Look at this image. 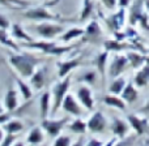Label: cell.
I'll use <instances>...</instances> for the list:
<instances>
[{
	"label": "cell",
	"instance_id": "obj_10",
	"mask_svg": "<svg viewBox=\"0 0 149 146\" xmlns=\"http://www.w3.org/2000/svg\"><path fill=\"white\" fill-rule=\"evenodd\" d=\"M127 120H128L130 125L135 129V132H136L139 136H141V134L148 132V129H149L148 116H145V118H139V116H136V115H128L127 116Z\"/></svg>",
	"mask_w": 149,
	"mask_h": 146
},
{
	"label": "cell",
	"instance_id": "obj_21",
	"mask_svg": "<svg viewBox=\"0 0 149 146\" xmlns=\"http://www.w3.org/2000/svg\"><path fill=\"white\" fill-rule=\"evenodd\" d=\"M103 46H105L106 51H115V52L132 47L131 44L124 43L123 41H119V39H110V41H105Z\"/></svg>",
	"mask_w": 149,
	"mask_h": 146
},
{
	"label": "cell",
	"instance_id": "obj_37",
	"mask_svg": "<svg viewBox=\"0 0 149 146\" xmlns=\"http://www.w3.org/2000/svg\"><path fill=\"white\" fill-rule=\"evenodd\" d=\"M71 144L72 142H71V138L68 136H58L56 140L54 141V145L56 146H68Z\"/></svg>",
	"mask_w": 149,
	"mask_h": 146
},
{
	"label": "cell",
	"instance_id": "obj_39",
	"mask_svg": "<svg viewBox=\"0 0 149 146\" xmlns=\"http://www.w3.org/2000/svg\"><path fill=\"white\" fill-rule=\"evenodd\" d=\"M9 26H10L9 20H8L5 16L0 15V28H1V29H8Z\"/></svg>",
	"mask_w": 149,
	"mask_h": 146
},
{
	"label": "cell",
	"instance_id": "obj_18",
	"mask_svg": "<svg viewBox=\"0 0 149 146\" xmlns=\"http://www.w3.org/2000/svg\"><path fill=\"white\" fill-rule=\"evenodd\" d=\"M122 98L128 104H132L134 102H136L137 98H139V91L136 89V85L132 84V82H128L126 85V87H124V90L122 91Z\"/></svg>",
	"mask_w": 149,
	"mask_h": 146
},
{
	"label": "cell",
	"instance_id": "obj_25",
	"mask_svg": "<svg viewBox=\"0 0 149 146\" xmlns=\"http://www.w3.org/2000/svg\"><path fill=\"white\" fill-rule=\"evenodd\" d=\"M126 85H127V82H126V80L123 78V77H116L115 80H114L113 82H111V85H110V87H109V91L111 93V94H115V95H118V94H122V91L124 90V87H126Z\"/></svg>",
	"mask_w": 149,
	"mask_h": 146
},
{
	"label": "cell",
	"instance_id": "obj_4",
	"mask_svg": "<svg viewBox=\"0 0 149 146\" xmlns=\"http://www.w3.org/2000/svg\"><path fill=\"white\" fill-rule=\"evenodd\" d=\"M70 84H71V74H67L63 78V81L55 84V86L52 87V94H54L55 100H54V107L51 110V116H54L56 113V111L60 108V106L63 104V100H64L68 89H70Z\"/></svg>",
	"mask_w": 149,
	"mask_h": 146
},
{
	"label": "cell",
	"instance_id": "obj_33",
	"mask_svg": "<svg viewBox=\"0 0 149 146\" xmlns=\"http://www.w3.org/2000/svg\"><path fill=\"white\" fill-rule=\"evenodd\" d=\"M12 35L15 37V38H17V39H21V41H26V42L33 41L31 37L28 35V34L22 30V28H21L20 25H17V24H15V25L12 26Z\"/></svg>",
	"mask_w": 149,
	"mask_h": 146
},
{
	"label": "cell",
	"instance_id": "obj_15",
	"mask_svg": "<svg viewBox=\"0 0 149 146\" xmlns=\"http://www.w3.org/2000/svg\"><path fill=\"white\" fill-rule=\"evenodd\" d=\"M134 84L136 85V87H145L149 84V60L141 68H139L134 77Z\"/></svg>",
	"mask_w": 149,
	"mask_h": 146
},
{
	"label": "cell",
	"instance_id": "obj_20",
	"mask_svg": "<svg viewBox=\"0 0 149 146\" xmlns=\"http://www.w3.org/2000/svg\"><path fill=\"white\" fill-rule=\"evenodd\" d=\"M4 106L7 108V111H16L18 107V102H17V91L13 89L8 90L7 94L4 98Z\"/></svg>",
	"mask_w": 149,
	"mask_h": 146
},
{
	"label": "cell",
	"instance_id": "obj_36",
	"mask_svg": "<svg viewBox=\"0 0 149 146\" xmlns=\"http://www.w3.org/2000/svg\"><path fill=\"white\" fill-rule=\"evenodd\" d=\"M0 4L5 5L8 8H13V5H18V7H28L29 3L24 1V0H0Z\"/></svg>",
	"mask_w": 149,
	"mask_h": 146
},
{
	"label": "cell",
	"instance_id": "obj_43",
	"mask_svg": "<svg viewBox=\"0 0 149 146\" xmlns=\"http://www.w3.org/2000/svg\"><path fill=\"white\" fill-rule=\"evenodd\" d=\"M88 145H102V142L95 141V140H90V141L88 142Z\"/></svg>",
	"mask_w": 149,
	"mask_h": 146
},
{
	"label": "cell",
	"instance_id": "obj_41",
	"mask_svg": "<svg viewBox=\"0 0 149 146\" xmlns=\"http://www.w3.org/2000/svg\"><path fill=\"white\" fill-rule=\"evenodd\" d=\"M139 112H140V113H143V115H145V116H148V118H149V99L147 100V103H145V104L143 106V107L139 110Z\"/></svg>",
	"mask_w": 149,
	"mask_h": 146
},
{
	"label": "cell",
	"instance_id": "obj_19",
	"mask_svg": "<svg viewBox=\"0 0 149 146\" xmlns=\"http://www.w3.org/2000/svg\"><path fill=\"white\" fill-rule=\"evenodd\" d=\"M127 57H128L130 65H131L132 68H135V69L141 68L143 65H144L145 63L149 60V56L143 55V54H139V52H135V51L128 52V54H127Z\"/></svg>",
	"mask_w": 149,
	"mask_h": 146
},
{
	"label": "cell",
	"instance_id": "obj_45",
	"mask_svg": "<svg viewBox=\"0 0 149 146\" xmlns=\"http://www.w3.org/2000/svg\"><path fill=\"white\" fill-rule=\"evenodd\" d=\"M144 4H145V9L149 13V0H144Z\"/></svg>",
	"mask_w": 149,
	"mask_h": 146
},
{
	"label": "cell",
	"instance_id": "obj_46",
	"mask_svg": "<svg viewBox=\"0 0 149 146\" xmlns=\"http://www.w3.org/2000/svg\"><path fill=\"white\" fill-rule=\"evenodd\" d=\"M5 111H7V108H4V107L1 106V103H0V115H1V113H4Z\"/></svg>",
	"mask_w": 149,
	"mask_h": 146
},
{
	"label": "cell",
	"instance_id": "obj_34",
	"mask_svg": "<svg viewBox=\"0 0 149 146\" xmlns=\"http://www.w3.org/2000/svg\"><path fill=\"white\" fill-rule=\"evenodd\" d=\"M92 9H93L92 0H84V7H82V12H81V16H80V20L81 21L86 20L90 16V13H92Z\"/></svg>",
	"mask_w": 149,
	"mask_h": 146
},
{
	"label": "cell",
	"instance_id": "obj_8",
	"mask_svg": "<svg viewBox=\"0 0 149 146\" xmlns=\"http://www.w3.org/2000/svg\"><path fill=\"white\" fill-rule=\"evenodd\" d=\"M128 64H130V62H128L127 55L126 56H124V55H115L110 64V67H109V74H110V77H113V78L119 77L126 71Z\"/></svg>",
	"mask_w": 149,
	"mask_h": 146
},
{
	"label": "cell",
	"instance_id": "obj_13",
	"mask_svg": "<svg viewBox=\"0 0 149 146\" xmlns=\"http://www.w3.org/2000/svg\"><path fill=\"white\" fill-rule=\"evenodd\" d=\"M77 98L81 102L86 110H92L94 107V98H93V91L88 86H80L77 89Z\"/></svg>",
	"mask_w": 149,
	"mask_h": 146
},
{
	"label": "cell",
	"instance_id": "obj_40",
	"mask_svg": "<svg viewBox=\"0 0 149 146\" xmlns=\"http://www.w3.org/2000/svg\"><path fill=\"white\" fill-rule=\"evenodd\" d=\"M101 1L103 3V5H105L107 9H114L116 3H118V0H101Z\"/></svg>",
	"mask_w": 149,
	"mask_h": 146
},
{
	"label": "cell",
	"instance_id": "obj_2",
	"mask_svg": "<svg viewBox=\"0 0 149 146\" xmlns=\"http://www.w3.org/2000/svg\"><path fill=\"white\" fill-rule=\"evenodd\" d=\"M79 44H71V46H58L56 42H50V41H39V42H28V43L22 44V47L25 48H36V50H41L43 54L46 55H56V56H60V55L65 54L68 51H72L73 48Z\"/></svg>",
	"mask_w": 149,
	"mask_h": 146
},
{
	"label": "cell",
	"instance_id": "obj_28",
	"mask_svg": "<svg viewBox=\"0 0 149 146\" xmlns=\"http://www.w3.org/2000/svg\"><path fill=\"white\" fill-rule=\"evenodd\" d=\"M3 129L7 133H18L24 129V124L20 120H8L7 123H4Z\"/></svg>",
	"mask_w": 149,
	"mask_h": 146
},
{
	"label": "cell",
	"instance_id": "obj_12",
	"mask_svg": "<svg viewBox=\"0 0 149 146\" xmlns=\"http://www.w3.org/2000/svg\"><path fill=\"white\" fill-rule=\"evenodd\" d=\"M84 56H77L74 59H70V60H65V62H62V63H58V76L60 78H64L67 74H70V72L72 69H74L76 67H79L80 63L82 62Z\"/></svg>",
	"mask_w": 149,
	"mask_h": 146
},
{
	"label": "cell",
	"instance_id": "obj_44",
	"mask_svg": "<svg viewBox=\"0 0 149 146\" xmlns=\"http://www.w3.org/2000/svg\"><path fill=\"white\" fill-rule=\"evenodd\" d=\"M3 140H4V129L0 128V145H1Z\"/></svg>",
	"mask_w": 149,
	"mask_h": 146
},
{
	"label": "cell",
	"instance_id": "obj_29",
	"mask_svg": "<svg viewBox=\"0 0 149 146\" xmlns=\"http://www.w3.org/2000/svg\"><path fill=\"white\" fill-rule=\"evenodd\" d=\"M107 56H109V51H105L98 55L97 59H95L97 69L101 76H102V81H105V68H106V62H107Z\"/></svg>",
	"mask_w": 149,
	"mask_h": 146
},
{
	"label": "cell",
	"instance_id": "obj_27",
	"mask_svg": "<svg viewBox=\"0 0 149 146\" xmlns=\"http://www.w3.org/2000/svg\"><path fill=\"white\" fill-rule=\"evenodd\" d=\"M85 35V30L82 29H79V28H73V29H70L67 30L65 33H63V35L60 37V41L62 42H70L74 38H79V37H82Z\"/></svg>",
	"mask_w": 149,
	"mask_h": 146
},
{
	"label": "cell",
	"instance_id": "obj_9",
	"mask_svg": "<svg viewBox=\"0 0 149 146\" xmlns=\"http://www.w3.org/2000/svg\"><path fill=\"white\" fill-rule=\"evenodd\" d=\"M106 125H107V121H106V118L103 116V113L101 111H95L92 115V118L88 120V129L93 133L105 132Z\"/></svg>",
	"mask_w": 149,
	"mask_h": 146
},
{
	"label": "cell",
	"instance_id": "obj_11",
	"mask_svg": "<svg viewBox=\"0 0 149 146\" xmlns=\"http://www.w3.org/2000/svg\"><path fill=\"white\" fill-rule=\"evenodd\" d=\"M124 20H126V8H120L115 15H111L109 18H106V24L115 33V31H119L123 28Z\"/></svg>",
	"mask_w": 149,
	"mask_h": 146
},
{
	"label": "cell",
	"instance_id": "obj_14",
	"mask_svg": "<svg viewBox=\"0 0 149 146\" xmlns=\"http://www.w3.org/2000/svg\"><path fill=\"white\" fill-rule=\"evenodd\" d=\"M130 123L128 120H122V119H118L115 118L113 120V124H111V131H113V133L115 134L118 138H124L126 137V134L128 133L130 131Z\"/></svg>",
	"mask_w": 149,
	"mask_h": 146
},
{
	"label": "cell",
	"instance_id": "obj_31",
	"mask_svg": "<svg viewBox=\"0 0 149 146\" xmlns=\"http://www.w3.org/2000/svg\"><path fill=\"white\" fill-rule=\"evenodd\" d=\"M70 129L73 132V133H77V134H84L88 129V123L82 121L81 119H76L74 121H72L70 125Z\"/></svg>",
	"mask_w": 149,
	"mask_h": 146
},
{
	"label": "cell",
	"instance_id": "obj_7",
	"mask_svg": "<svg viewBox=\"0 0 149 146\" xmlns=\"http://www.w3.org/2000/svg\"><path fill=\"white\" fill-rule=\"evenodd\" d=\"M70 121V118H63L60 120H51V119H43L42 121V128L47 132L50 137H58L63 128L67 125Z\"/></svg>",
	"mask_w": 149,
	"mask_h": 146
},
{
	"label": "cell",
	"instance_id": "obj_6",
	"mask_svg": "<svg viewBox=\"0 0 149 146\" xmlns=\"http://www.w3.org/2000/svg\"><path fill=\"white\" fill-rule=\"evenodd\" d=\"M24 16L26 18L36 20V21H54L60 18L59 16H55L52 13H50L45 7H37V8L28 9L26 12H24Z\"/></svg>",
	"mask_w": 149,
	"mask_h": 146
},
{
	"label": "cell",
	"instance_id": "obj_32",
	"mask_svg": "<svg viewBox=\"0 0 149 146\" xmlns=\"http://www.w3.org/2000/svg\"><path fill=\"white\" fill-rule=\"evenodd\" d=\"M0 43H3L4 46L10 47V48L15 50V51H18V46L9 38V37H8L7 29H1V28H0Z\"/></svg>",
	"mask_w": 149,
	"mask_h": 146
},
{
	"label": "cell",
	"instance_id": "obj_1",
	"mask_svg": "<svg viewBox=\"0 0 149 146\" xmlns=\"http://www.w3.org/2000/svg\"><path fill=\"white\" fill-rule=\"evenodd\" d=\"M9 63L22 78H30L37 71L39 63H42V59L36 57L31 54H17L10 55Z\"/></svg>",
	"mask_w": 149,
	"mask_h": 146
},
{
	"label": "cell",
	"instance_id": "obj_3",
	"mask_svg": "<svg viewBox=\"0 0 149 146\" xmlns=\"http://www.w3.org/2000/svg\"><path fill=\"white\" fill-rule=\"evenodd\" d=\"M128 21L132 26L140 22V25L145 30H149V13L145 9L144 0H135V3L131 5V9H130Z\"/></svg>",
	"mask_w": 149,
	"mask_h": 146
},
{
	"label": "cell",
	"instance_id": "obj_23",
	"mask_svg": "<svg viewBox=\"0 0 149 146\" xmlns=\"http://www.w3.org/2000/svg\"><path fill=\"white\" fill-rule=\"evenodd\" d=\"M39 111H41V118L46 119L50 111V93L45 91L39 98Z\"/></svg>",
	"mask_w": 149,
	"mask_h": 146
},
{
	"label": "cell",
	"instance_id": "obj_17",
	"mask_svg": "<svg viewBox=\"0 0 149 146\" xmlns=\"http://www.w3.org/2000/svg\"><path fill=\"white\" fill-rule=\"evenodd\" d=\"M46 81V67H41L39 69H37L34 74L30 77V85L36 90H41Z\"/></svg>",
	"mask_w": 149,
	"mask_h": 146
},
{
	"label": "cell",
	"instance_id": "obj_35",
	"mask_svg": "<svg viewBox=\"0 0 149 146\" xmlns=\"http://www.w3.org/2000/svg\"><path fill=\"white\" fill-rule=\"evenodd\" d=\"M95 80H97V74H95V72L94 71H89V72H86L82 77H80L79 81L86 82V84H89V85H94Z\"/></svg>",
	"mask_w": 149,
	"mask_h": 146
},
{
	"label": "cell",
	"instance_id": "obj_22",
	"mask_svg": "<svg viewBox=\"0 0 149 146\" xmlns=\"http://www.w3.org/2000/svg\"><path fill=\"white\" fill-rule=\"evenodd\" d=\"M103 102H105V104L110 106V107H115V108L122 110V111L126 110V103L127 102L122 97L119 98V97H115V95H107V97L103 98Z\"/></svg>",
	"mask_w": 149,
	"mask_h": 146
},
{
	"label": "cell",
	"instance_id": "obj_24",
	"mask_svg": "<svg viewBox=\"0 0 149 146\" xmlns=\"http://www.w3.org/2000/svg\"><path fill=\"white\" fill-rule=\"evenodd\" d=\"M43 141V133H42V129L39 127H36L30 131V133L28 134V138L26 142L30 145H38Z\"/></svg>",
	"mask_w": 149,
	"mask_h": 146
},
{
	"label": "cell",
	"instance_id": "obj_30",
	"mask_svg": "<svg viewBox=\"0 0 149 146\" xmlns=\"http://www.w3.org/2000/svg\"><path fill=\"white\" fill-rule=\"evenodd\" d=\"M15 80H16V84L18 85V89H20V91H21V94H22L24 99H25V100H30L31 97H33V93H31L30 86H29L26 82H24L21 78H18V77H15Z\"/></svg>",
	"mask_w": 149,
	"mask_h": 146
},
{
	"label": "cell",
	"instance_id": "obj_16",
	"mask_svg": "<svg viewBox=\"0 0 149 146\" xmlns=\"http://www.w3.org/2000/svg\"><path fill=\"white\" fill-rule=\"evenodd\" d=\"M62 107H63V110L67 111V112H70L71 115H76V116L81 115V108H80L79 103L76 102V99L73 98L72 94L65 95L64 100H63Z\"/></svg>",
	"mask_w": 149,
	"mask_h": 146
},
{
	"label": "cell",
	"instance_id": "obj_5",
	"mask_svg": "<svg viewBox=\"0 0 149 146\" xmlns=\"http://www.w3.org/2000/svg\"><path fill=\"white\" fill-rule=\"evenodd\" d=\"M36 30L42 38L45 39H52L56 35H59L60 33L64 31V26L62 25H55V24L50 22H43L36 26Z\"/></svg>",
	"mask_w": 149,
	"mask_h": 146
},
{
	"label": "cell",
	"instance_id": "obj_38",
	"mask_svg": "<svg viewBox=\"0 0 149 146\" xmlns=\"http://www.w3.org/2000/svg\"><path fill=\"white\" fill-rule=\"evenodd\" d=\"M15 138H16L15 133H8L7 136L4 137V140H3L1 145H4V146H7V145H13V144H15Z\"/></svg>",
	"mask_w": 149,
	"mask_h": 146
},
{
	"label": "cell",
	"instance_id": "obj_26",
	"mask_svg": "<svg viewBox=\"0 0 149 146\" xmlns=\"http://www.w3.org/2000/svg\"><path fill=\"white\" fill-rule=\"evenodd\" d=\"M100 35H101L100 25H98L97 21H92V22L88 25V28L85 29V37H86V38H90L92 41H94V39H97Z\"/></svg>",
	"mask_w": 149,
	"mask_h": 146
},
{
	"label": "cell",
	"instance_id": "obj_42",
	"mask_svg": "<svg viewBox=\"0 0 149 146\" xmlns=\"http://www.w3.org/2000/svg\"><path fill=\"white\" fill-rule=\"evenodd\" d=\"M118 5L120 8H126L130 5V0H118Z\"/></svg>",
	"mask_w": 149,
	"mask_h": 146
}]
</instances>
